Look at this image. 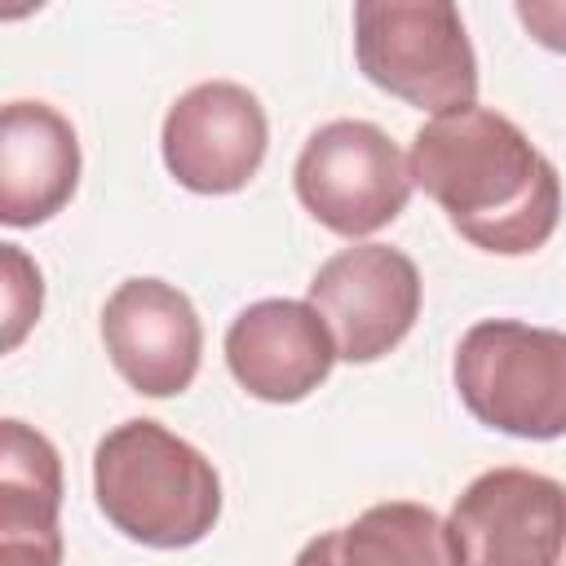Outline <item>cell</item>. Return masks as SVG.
Here are the masks:
<instances>
[{
  "mask_svg": "<svg viewBox=\"0 0 566 566\" xmlns=\"http://www.w3.org/2000/svg\"><path fill=\"white\" fill-rule=\"evenodd\" d=\"M407 168L451 230L491 256H531L557 230L562 177L553 159L491 106L473 102L424 119Z\"/></svg>",
  "mask_w": 566,
  "mask_h": 566,
  "instance_id": "1",
  "label": "cell"
},
{
  "mask_svg": "<svg viewBox=\"0 0 566 566\" xmlns=\"http://www.w3.org/2000/svg\"><path fill=\"white\" fill-rule=\"evenodd\" d=\"M93 495L102 517L146 548H190L221 517V478L212 460L146 416L115 424L97 442Z\"/></svg>",
  "mask_w": 566,
  "mask_h": 566,
  "instance_id": "2",
  "label": "cell"
},
{
  "mask_svg": "<svg viewBox=\"0 0 566 566\" xmlns=\"http://www.w3.org/2000/svg\"><path fill=\"white\" fill-rule=\"evenodd\" d=\"M464 411L509 438L553 442L566 433V332L522 318L473 323L451 358Z\"/></svg>",
  "mask_w": 566,
  "mask_h": 566,
  "instance_id": "3",
  "label": "cell"
},
{
  "mask_svg": "<svg viewBox=\"0 0 566 566\" xmlns=\"http://www.w3.org/2000/svg\"><path fill=\"white\" fill-rule=\"evenodd\" d=\"M354 57L380 93L429 111V119L478 102V57L447 0L354 4Z\"/></svg>",
  "mask_w": 566,
  "mask_h": 566,
  "instance_id": "4",
  "label": "cell"
},
{
  "mask_svg": "<svg viewBox=\"0 0 566 566\" xmlns=\"http://www.w3.org/2000/svg\"><path fill=\"white\" fill-rule=\"evenodd\" d=\"M301 208L340 239H363L402 217L416 181L398 142L371 119H332L296 155Z\"/></svg>",
  "mask_w": 566,
  "mask_h": 566,
  "instance_id": "5",
  "label": "cell"
},
{
  "mask_svg": "<svg viewBox=\"0 0 566 566\" xmlns=\"http://www.w3.org/2000/svg\"><path fill=\"white\" fill-rule=\"evenodd\" d=\"M420 296L424 283L416 261L389 243H349L332 252L305 287V301L327 323L336 358L345 363H376L398 349L420 318Z\"/></svg>",
  "mask_w": 566,
  "mask_h": 566,
  "instance_id": "6",
  "label": "cell"
},
{
  "mask_svg": "<svg viewBox=\"0 0 566 566\" xmlns=\"http://www.w3.org/2000/svg\"><path fill=\"white\" fill-rule=\"evenodd\" d=\"M460 566H566V482L535 469H486L451 504Z\"/></svg>",
  "mask_w": 566,
  "mask_h": 566,
  "instance_id": "7",
  "label": "cell"
},
{
  "mask_svg": "<svg viewBox=\"0 0 566 566\" xmlns=\"http://www.w3.org/2000/svg\"><path fill=\"white\" fill-rule=\"evenodd\" d=\"M270 119L252 88L234 80H203L186 88L159 133L164 168L195 195H234L265 164Z\"/></svg>",
  "mask_w": 566,
  "mask_h": 566,
  "instance_id": "8",
  "label": "cell"
},
{
  "mask_svg": "<svg viewBox=\"0 0 566 566\" xmlns=\"http://www.w3.org/2000/svg\"><path fill=\"white\" fill-rule=\"evenodd\" d=\"M102 345L111 367L142 398L190 389L203 354V327L190 296L164 279H124L102 305Z\"/></svg>",
  "mask_w": 566,
  "mask_h": 566,
  "instance_id": "9",
  "label": "cell"
},
{
  "mask_svg": "<svg viewBox=\"0 0 566 566\" xmlns=\"http://www.w3.org/2000/svg\"><path fill=\"white\" fill-rule=\"evenodd\" d=\"M336 363V340L310 301L265 296L243 305L226 327V367L261 402L310 398Z\"/></svg>",
  "mask_w": 566,
  "mask_h": 566,
  "instance_id": "10",
  "label": "cell"
},
{
  "mask_svg": "<svg viewBox=\"0 0 566 566\" xmlns=\"http://www.w3.org/2000/svg\"><path fill=\"white\" fill-rule=\"evenodd\" d=\"M80 186V137L49 102H9L0 115V221L22 230L57 217Z\"/></svg>",
  "mask_w": 566,
  "mask_h": 566,
  "instance_id": "11",
  "label": "cell"
},
{
  "mask_svg": "<svg viewBox=\"0 0 566 566\" xmlns=\"http://www.w3.org/2000/svg\"><path fill=\"white\" fill-rule=\"evenodd\" d=\"M62 455L9 416L0 424V566H62Z\"/></svg>",
  "mask_w": 566,
  "mask_h": 566,
  "instance_id": "12",
  "label": "cell"
},
{
  "mask_svg": "<svg viewBox=\"0 0 566 566\" xmlns=\"http://www.w3.org/2000/svg\"><path fill=\"white\" fill-rule=\"evenodd\" d=\"M292 566H460L451 526L429 504L380 500L354 522L314 535Z\"/></svg>",
  "mask_w": 566,
  "mask_h": 566,
  "instance_id": "13",
  "label": "cell"
},
{
  "mask_svg": "<svg viewBox=\"0 0 566 566\" xmlns=\"http://www.w3.org/2000/svg\"><path fill=\"white\" fill-rule=\"evenodd\" d=\"M0 283H4V349H18L31 323L40 318L44 279L40 265L18 243H0Z\"/></svg>",
  "mask_w": 566,
  "mask_h": 566,
  "instance_id": "14",
  "label": "cell"
},
{
  "mask_svg": "<svg viewBox=\"0 0 566 566\" xmlns=\"http://www.w3.org/2000/svg\"><path fill=\"white\" fill-rule=\"evenodd\" d=\"M513 13L531 31L535 44L566 53V0H517Z\"/></svg>",
  "mask_w": 566,
  "mask_h": 566,
  "instance_id": "15",
  "label": "cell"
}]
</instances>
